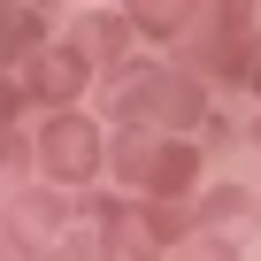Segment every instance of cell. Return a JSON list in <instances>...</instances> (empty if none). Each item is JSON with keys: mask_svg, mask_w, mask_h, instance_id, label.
Masks as SVG:
<instances>
[{"mask_svg": "<svg viewBox=\"0 0 261 261\" xmlns=\"http://www.w3.org/2000/svg\"><path fill=\"white\" fill-rule=\"evenodd\" d=\"M77 77H85V62H62V54H54V62H39V92H54V100H69V92H77Z\"/></svg>", "mask_w": 261, "mask_h": 261, "instance_id": "cell-3", "label": "cell"}, {"mask_svg": "<svg viewBox=\"0 0 261 261\" xmlns=\"http://www.w3.org/2000/svg\"><path fill=\"white\" fill-rule=\"evenodd\" d=\"M39 39V16L31 8H0V46H31Z\"/></svg>", "mask_w": 261, "mask_h": 261, "instance_id": "cell-4", "label": "cell"}, {"mask_svg": "<svg viewBox=\"0 0 261 261\" xmlns=\"http://www.w3.org/2000/svg\"><path fill=\"white\" fill-rule=\"evenodd\" d=\"M92 154H100V146H92V130H85L77 115H62V123L46 130V169H54V177H85Z\"/></svg>", "mask_w": 261, "mask_h": 261, "instance_id": "cell-1", "label": "cell"}, {"mask_svg": "<svg viewBox=\"0 0 261 261\" xmlns=\"http://www.w3.org/2000/svg\"><path fill=\"white\" fill-rule=\"evenodd\" d=\"M192 169H200V162H192L185 146H169V154H146V177H154V192H185V185H192Z\"/></svg>", "mask_w": 261, "mask_h": 261, "instance_id": "cell-2", "label": "cell"}]
</instances>
